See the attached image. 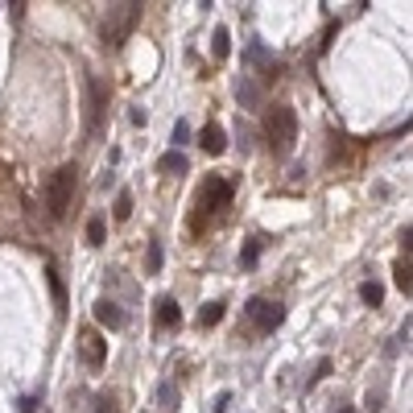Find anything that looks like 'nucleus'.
Wrapping results in <instances>:
<instances>
[{
  "label": "nucleus",
  "mask_w": 413,
  "mask_h": 413,
  "mask_svg": "<svg viewBox=\"0 0 413 413\" xmlns=\"http://www.w3.org/2000/svg\"><path fill=\"white\" fill-rule=\"evenodd\" d=\"M265 141H269V149L277 157H285L294 149V141H298V112L290 103H273L269 108V116H265Z\"/></svg>",
  "instance_id": "nucleus-1"
},
{
  "label": "nucleus",
  "mask_w": 413,
  "mask_h": 413,
  "mask_svg": "<svg viewBox=\"0 0 413 413\" xmlns=\"http://www.w3.org/2000/svg\"><path fill=\"white\" fill-rule=\"evenodd\" d=\"M74 182H79V170H74V165H62V170L50 174V182H46V211H50V219H62V215H66V207H70V199H74Z\"/></svg>",
  "instance_id": "nucleus-2"
},
{
  "label": "nucleus",
  "mask_w": 413,
  "mask_h": 413,
  "mask_svg": "<svg viewBox=\"0 0 413 413\" xmlns=\"http://www.w3.org/2000/svg\"><path fill=\"white\" fill-rule=\"evenodd\" d=\"M232 203V182L228 178H207L203 186H199V215H194V228H203V219H211V215H219L223 207Z\"/></svg>",
  "instance_id": "nucleus-3"
},
{
  "label": "nucleus",
  "mask_w": 413,
  "mask_h": 413,
  "mask_svg": "<svg viewBox=\"0 0 413 413\" xmlns=\"http://www.w3.org/2000/svg\"><path fill=\"white\" fill-rule=\"evenodd\" d=\"M137 17H141V4H112L108 17H103V25H99L103 41H108V46H124V37L132 33Z\"/></svg>",
  "instance_id": "nucleus-4"
},
{
  "label": "nucleus",
  "mask_w": 413,
  "mask_h": 413,
  "mask_svg": "<svg viewBox=\"0 0 413 413\" xmlns=\"http://www.w3.org/2000/svg\"><path fill=\"white\" fill-rule=\"evenodd\" d=\"M244 319L261 331V335H273L277 327H281V319H285V310L277 306V302H269V298H252L248 306H244Z\"/></svg>",
  "instance_id": "nucleus-5"
},
{
  "label": "nucleus",
  "mask_w": 413,
  "mask_h": 413,
  "mask_svg": "<svg viewBox=\"0 0 413 413\" xmlns=\"http://www.w3.org/2000/svg\"><path fill=\"white\" fill-rule=\"evenodd\" d=\"M103 103H108V91H103L95 79H87V132H91V137L99 132V120H103Z\"/></svg>",
  "instance_id": "nucleus-6"
},
{
  "label": "nucleus",
  "mask_w": 413,
  "mask_h": 413,
  "mask_svg": "<svg viewBox=\"0 0 413 413\" xmlns=\"http://www.w3.org/2000/svg\"><path fill=\"white\" fill-rule=\"evenodd\" d=\"M79 352H83V364H87V368H103V360H108V339H99L95 331H83V335H79Z\"/></svg>",
  "instance_id": "nucleus-7"
},
{
  "label": "nucleus",
  "mask_w": 413,
  "mask_h": 413,
  "mask_svg": "<svg viewBox=\"0 0 413 413\" xmlns=\"http://www.w3.org/2000/svg\"><path fill=\"white\" fill-rule=\"evenodd\" d=\"M199 145H203V153H207V157H219V153L228 149V132H223L219 124H207V128L199 132Z\"/></svg>",
  "instance_id": "nucleus-8"
},
{
  "label": "nucleus",
  "mask_w": 413,
  "mask_h": 413,
  "mask_svg": "<svg viewBox=\"0 0 413 413\" xmlns=\"http://www.w3.org/2000/svg\"><path fill=\"white\" fill-rule=\"evenodd\" d=\"M95 319H99L108 331H120V327L128 323V319H124V310H120L112 298H99V302H95Z\"/></svg>",
  "instance_id": "nucleus-9"
},
{
  "label": "nucleus",
  "mask_w": 413,
  "mask_h": 413,
  "mask_svg": "<svg viewBox=\"0 0 413 413\" xmlns=\"http://www.w3.org/2000/svg\"><path fill=\"white\" fill-rule=\"evenodd\" d=\"M236 99H240L244 108H261V103H265V91H261V83H252L248 74H240V79H236Z\"/></svg>",
  "instance_id": "nucleus-10"
},
{
  "label": "nucleus",
  "mask_w": 413,
  "mask_h": 413,
  "mask_svg": "<svg viewBox=\"0 0 413 413\" xmlns=\"http://www.w3.org/2000/svg\"><path fill=\"white\" fill-rule=\"evenodd\" d=\"M153 319H157V327H178L182 323V306L174 302V298H157V310H153Z\"/></svg>",
  "instance_id": "nucleus-11"
},
{
  "label": "nucleus",
  "mask_w": 413,
  "mask_h": 413,
  "mask_svg": "<svg viewBox=\"0 0 413 413\" xmlns=\"http://www.w3.org/2000/svg\"><path fill=\"white\" fill-rule=\"evenodd\" d=\"M157 170H161V174H186V170H190V161H186V153L170 149V153H165V157L157 161Z\"/></svg>",
  "instance_id": "nucleus-12"
},
{
  "label": "nucleus",
  "mask_w": 413,
  "mask_h": 413,
  "mask_svg": "<svg viewBox=\"0 0 413 413\" xmlns=\"http://www.w3.org/2000/svg\"><path fill=\"white\" fill-rule=\"evenodd\" d=\"M223 310H228L223 302H207V306L199 310V327H219V323H223Z\"/></svg>",
  "instance_id": "nucleus-13"
},
{
  "label": "nucleus",
  "mask_w": 413,
  "mask_h": 413,
  "mask_svg": "<svg viewBox=\"0 0 413 413\" xmlns=\"http://www.w3.org/2000/svg\"><path fill=\"white\" fill-rule=\"evenodd\" d=\"M211 54H215L219 62H223V58L232 54V33H228L223 25H219V29H215V37H211Z\"/></svg>",
  "instance_id": "nucleus-14"
},
{
  "label": "nucleus",
  "mask_w": 413,
  "mask_h": 413,
  "mask_svg": "<svg viewBox=\"0 0 413 413\" xmlns=\"http://www.w3.org/2000/svg\"><path fill=\"white\" fill-rule=\"evenodd\" d=\"M393 281H397V290L410 298V290H413V269H410V261H397V269H393Z\"/></svg>",
  "instance_id": "nucleus-15"
},
{
  "label": "nucleus",
  "mask_w": 413,
  "mask_h": 413,
  "mask_svg": "<svg viewBox=\"0 0 413 413\" xmlns=\"http://www.w3.org/2000/svg\"><path fill=\"white\" fill-rule=\"evenodd\" d=\"M128 215H132V194H128V190H120V194H116V207H112V219H116V223H124Z\"/></svg>",
  "instance_id": "nucleus-16"
},
{
  "label": "nucleus",
  "mask_w": 413,
  "mask_h": 413,
  "mask_svg": "<svg viewBox=\"0 0 413 413\" xmlns=\"http://www.w3.org/2000/svg\"><path fill=\"white\" fill-rule=\"evenodd\" d=\"M261 248H265V240H261V236H256V240H248V244H244V252H240V265H244V269H252V265L261 261Z\"/></svg>",
  "instance_id": "nucleus-17"
},
{
  "label": "nucleus",
  "mask_w": 413,
  "mask_h": 413,
  "mask_svg": "<svg viewBox=\"0 0 413 413\" xmlns=\"http://www.w3.org/2000/svg\"><path fill=\"white\" fill-rule=\"evenodd\" d=\"M161 261H165L161 244H157V240H149V252H145V273H161Z\"/></svg>",
  "instance_id": "nucleus-18"
},
{
  "label": "nucleus",
  "mask_w": 413,
  "mask_h": 413,
  "mask_svg": "<svg viewBox=\"0 0 413 413\" xmlns=\"http://www.w3.org/2000/svg\"><path fill=\"white\" fill-rule=\"evenodd\" d=\"M360 298H364L368 306H381V302H385V285H381V281H364V285H360Z\"/></svg>",
  "instance_id": "nucleus-19"
},
{
  "label": "nucleus",
  "mask_w": 413,
  "mask_h": 413,
  "mask_svg": "<svg viewBox=\"0 0 413 413\" xmlns=\"http://www.w3.org/2000/svg\"><path fill=\"white\" fill-rule=\"evenodd\" d=\"M46 277H50V290H54V302H58V310H66V290H62V277H58V269L50 265V273H46Z\"/></svg>",
  "instance_id": "nucleus-20"
},
{
  "label": "nucleus",
  "mask_w": 413,
  "mask_h": 413,
  "mask_svg": "<svg viewBox=\"0 0 413 413\" xmlns=\"http://www.w3.org/2000/svg\"><path fill=\"white\" fill-rule=\"evenodd\" d=\"M170 141H174V149L182 153V145H190V124H186V120H178V124H174V132H170Z\"/></svg>",
  "instance_id": "nucleus-21"
},
{
  "label": "nucleus",
  "mask_w": 413,
  "mask_h": 413,
  "mask_svg": "<svg viewBox=\"0 0 413 413\" xmlns=\"http://www.w3.org/2000/svg\"><path fill=\"white\" fill-rule=\"evenodd\" d=\"M327 376H331V360H319V364H314V372L306 376V393H310L319 381H327Z\"/></svg>",
  "instance_id": "nucleus-22"
},
{
  "label": "nucleus",
  "mask_w": 413,
  "mask_h": 413,
  "mask_svg": "<svg viewBox=\"0 0 413 413\" xmlns=\"http://www.w3.org/2000/svg\"><path fill=\"white\" fill-rule=\"evenodd\" d=\"M157 405H161V410H174V405H178V389H174V385H161V389H157Z\"/></svg>",
  "instance_id": "nucleus-23"
},
{
  "label": "nucleus",
  "mask_w": 413,
  "mask_h": 413,
  "mask_svg": "<svg viewBox=\"0 0 413 413\" xmlns=\"http://www.w3.org/2000/svg\"><path fill=\"white\" fill-rule=\"evenodd\" d=\"M87 244H91V248L103 244V219H91V223H87Z\"/></svg>",
  "instance_id": "nucleus-24"
},
{
  "label": "nucleus",
  "mask_w": 413,
  "mask_h": 413,
  "mask_svg": "<svg viewBox=\"0 0 413 413\" xmlns=\"http://www.w3.org/2000/svg\"><path fill=\"white\" fill-rule=\"evenodd\" d=\"M95 413H120L116 397H95Z\"/></svg>",
  "instance_id": "nucleus-25"
},
{
  "label": "nucleus",
  "mask_w": 413,
  "mask_h": 413,
  "mask_svg": "<svg viewBox=\"0 0 413 413\" xmlns=\"http://www.w3.org/2000/svg\"><path fill=\"white\" fill-rule=\"evenodd\" d=\"M228 405H232V393H228V389H223V393H219V397H215V405H211V413H228Z\"/></svg>",
  "instance_id": "nucleus-26"
},
{
  "label": "nucleus",
  "mask_w": 413,
  "mask_h": 413,
  "mask_svg": "<svg viewBox=\"0 0 413 413\" xmlns=\"http://www.w3.org/2000/svg\"><path fill=\"white\" fill-rule=\"evenodd\" d=\"M37 410V397H25V401H21V413H33Z\"/></svg>",
  "instance_id": "nucleus-27"
},
{
  "label": "nucleus",
  "mask_w": 413,
  "mask_h": 413,
  "mask_svg": "<svg viewBox=\"0 0 413 413\" xmlns=\"http://www.w3.org/2000/svg\"><path fill=\"white\" fill-rule=\"evenodd\" d=\"M339 413H356V410H339Z\"/></svg>",
  "instance_id": "nucleus-28"
}]
</instances>
